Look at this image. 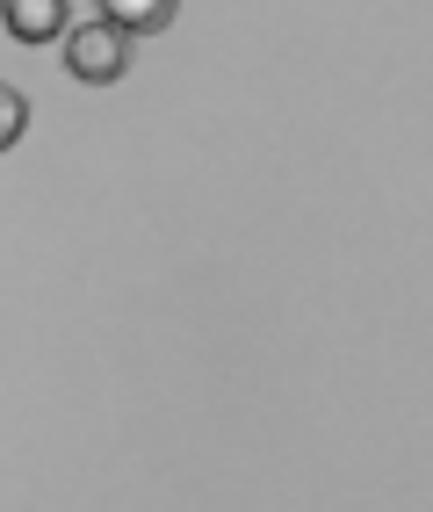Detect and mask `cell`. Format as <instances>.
Returning a JSON list of instances; mask_svg holds the SVG:
<instances>
[{"instance_id": "6da1fadb", "label": "cell", "mask_w": 433, "mask_h": 512, "mask_svg": "<svg viewBox=\"0 0 433 512\" xmlns=\"http://www.w3.org/2000/svg\"><path fill=\"white\" fill-rule=\"evenodd\" d=\"M123 65H130V37L116 22H80L73 37H65V73L73 80H87V87H109V80H123Z\"/></svg>"}, {"instance_id": "7a4b0ae2", "label": "cell", "mask_w": 433, "mask_h": 512, "mask_svg": "<svg viewBox=\"0 0 433 512\" xmlns=\"http://www.w3.org/2000/svg\"><path fill=\"white\" fill-rule=\"evenodd\" d=\"M65 15H73L65 0H0V22H8L15 44H44V37H58Z\"/></svg>"}, {"instance_id": "3957f363", "label": "cell", "mask_w": 433, "mask_h": 512, "mask_svg": "<svg viewBox=\"0 0 433 512\" xmlns=\"http://www.w3.org/2000/svg\"><path fill=\"white\" fill-rule=\"evenodd\" d=\"M102 22H116L123 37H159L174 22V0H102Z\"/></svg>"}, {"instance_id": "277c9868", "label": "cell", "mask_w": 433, "mask_h": 512, "mask_svg": "<svg viewBox=\"0 0 433 512\" xmlns=\"http://www.w3.org/2000/svg\"><path fill=\"white\" fill-rule=\"evenodd\" d=\"M22 130H29V101H22L8 80H0V152H8V145L22 138Z\"/></svg>"}]
</instances>
